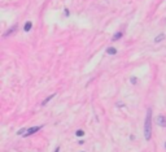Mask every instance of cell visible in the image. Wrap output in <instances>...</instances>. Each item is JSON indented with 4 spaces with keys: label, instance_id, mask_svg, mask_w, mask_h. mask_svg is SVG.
<instances>
[{
    "label": "cell",
    "instance_id": "cell-10",
    "mask_svg": "<svg viewBox=\"0 0 166 152\" xmlns=\"http://www.w3.org/2000/svg\"><path fill=\"white\" fill-rule=\"evenodd\" d=\"M75 135H77V136H79V138H80V136H83V135H84V133H83L82 130H77V133H75Z\"/></svg>",
    "mask_w": 166,
    "mask_h": 152
},
{
    "label": "cell",
    "instance_id": "cell-3",
    "mask_svg": "<svg viewBox=\"0 0 166 152\" xmlns=\"http://www.w3.org/2000/svg\"><path fill=\"white\" fill-rule=\"evenodd\" d=\"M156 122H157L158 126H161V127H166V116H157V118H156Z\"/></svg>",
    "mask_w": 166,
    "mask_h": 152
},
{
    "label": "cell",
    "instance_id": "cell-2",
    "mask_svg": "<svg viewBox=\"0 0 166 152\" xmlns=\"http://www.w3.org/2000/svg\"><path fill=\"white\" fill-rule=\"evenodd\" d=\"M40 129H42V126H34V127H29V129H26L25 134H23L22 136H30V135H33V134H35L36 131H39Z\"/></svg>",
    "mask_w": 166,
    "mask_h": 152
},
{
    "label": "cell",
    "instance_id": "cell-13",
    "mask_svg": "<svg viewBox=\"0 0 166 152\" xmlns=\"http://www.w3.org/2000/svg\"><path fill=\"white\" fill-rule=\"evenodd\" d=\"M60 151V147H57V148H56V151H54V152H59Z\"/></svg>",
    "mask_w": 166,
    "mask_h": 152
},
{
    "label": "cell",
    "instance_id": "cell-6",
    "mask_svg": "<svg viewBox=\"0 0 166 152\" xmlns=\"http://www.w3.org/2000/svg\"><path fill=\"white\" fill-rule=\"evenodd\" d=\"M31 27H33V24H31V21H27V22L25 24V26H23V30L27 33V31H30Z\"/></svg>",
    "mask_w": 166,
    "mask_h": 152
},
{
    "label": "cell",
    "instance_id": "cell-7",
    "mask_svg": "<svg viewBox=\"0 0 166 152\" xmlns=\"http://www.w3.org/2000/svg\"><path fill=\"white\" fill-rule=\"evenodd\" d=\"M54 96H56V94H52V95H49V96L48 97H46V99H44L43 100V102H42V105H46L47 104V103H48L49 102V100H52V99H53V97Z\"/></svg>",
    "mask_w": 166,
    "mask_h": 152
},
{
    "label": "cell",
    "instance_id": "cell-4",
    "mask_svg": "<svg viewBox=\"0 0 166 152\" xmlns=\"http://www.w3.org/2000/svg\"><path fill=\"white\" fill-rule=\"evenodd\" d=\"M122 35H123V33H122V31H118V33H116V34L113 35V38H112V40H113V42H116V40L121 39V38H122Z\"/></svg>",
    "mask_w": 166,
    "mask_h": 152
},
{
    "label": "cell",
    "instance_id": "cell-9",
    "mask_svg": "<svg viewBox=\"0 0 166 152\" xmlns=\"http://www.w3.org/2000/svg\"><path fill=\"white\" fill-rule=\"evenodd\" d=\"M163 39H165V34H160L158 37L154 38V42H156V43H160L161 40H163Z\"/></svg>",
    "mask_w": 166,
    "mask_h": 152
},
{
    "label": "cell",
    "instance_id": "cell-5",
    "mask_svg": "<svg viewBox=\"0 0 166 152\" xmlns=\"http://www.w3.org/2000/svg\"><path fill=\"white\" fill-rule=\"evenodd\" d=\"M16 29H17V25H13V26L10 27V29L8 30V31L4 34V37H9L10 34H13V33H14V30H16Z\"/></svg>",
    "mask_w": 166,
    "mask_h": 152
},
{
    "label": "cell",
    "instance_id": "cell-1",
    "mask_svg": "<svg viewBox=\"0 0 166 152\" xmlns=\"http://www.w3.org/2000/svg\"><path fill=\"white\" fill-rule=\"evenodd\" d=\"M144 138L149 140L152 138V109L148 108L144 121Z\"/></svg>",
    "mask_w": 166,
    "mask_h": 152
},
{
    "label": "cell",
    "instance_id": "cell-11",
    "mask_svg": "<svg viewBox=\"0 0 166 152\" xmlns=\"http://www.w3.org/2000/svg\"><path fill=\"white\" fill-rule=\"evenodd\" d=\"M131 82H132V85H135V83L137 82V79L135 78V77H131Z\"/></svg>",
    "mask_w": 166,
    "mask_h": 152
},
{
    "label": "cell",
    "instance_id": "cell-8",
    "mask_svg": "<svg viewBox=\"0 0 166 152\" xmlns=\"http://www.w3.org/2000/svg\"><path fill=\"white\" fill-rule=\"evenodd\" d=\"M106 53H108V55H116L117 50L113 48V47H109V48H106Z\"/></svg>",
    "mask_w": 166,
    "mask_h": 152
},
{
    "label": "cell",
    "instance_id": "cell-14",
    "mask_svg": "<svg viewBox=\"0 0 166 152\" xmlns=\"http://www.w3.org/2000/svg\"><path fill=\"white\" fill-rule=\"evenodd\" d=\"M165 147H166V143H165Z\"/></svg>",
    "mask_w": 166,
    "mask_h": 152
},
{
    "label": "cell",
    "instance_id": "cell-12",
    "mask_svg": "<svg viewBox=\"0 0 166 152\" xmlns=\"http://www.w3.org/2000/svg\"><path fill=\"white\" fill-rule=\"evenodd\" d=\"M69 9H65V16H69Z\"/></svg>",
    "mask_w": 166,
    "mask_h": 152
}]
</instances>
